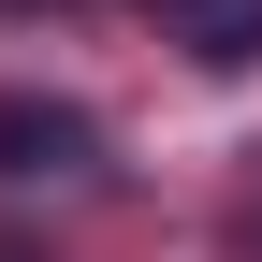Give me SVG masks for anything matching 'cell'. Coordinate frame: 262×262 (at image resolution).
Here are the masks:
<instances>
[{"label": "cell", "mask_w": 262, "mask_h": 262, "mask_svg": "<svg viewBox=\"0 0 262 262\" xmlns=\"http://www.w3.org/2000/svg\"><path fill=\"white\" fill-rule=\"evenodd\" d=\"M88 146H102V131H88L73 102H0V175H88Z\"/></svg>", "instance_id": "obj_1"}, {"label": "cell", "mask_w": 262, "mask_h": 262, "mask_svg": "<svg viewBox=\"0 0 262 262\" xmlns=\"http://www.w3.org/2000/svg\"><path fill=\"white\" fill-rule=\"evenodd\" d=\"M160 15H175V44L204 58V73H248L262 58V0H160Z\"/></svg>", "instance_id": "obj_2"}]
</instances>
